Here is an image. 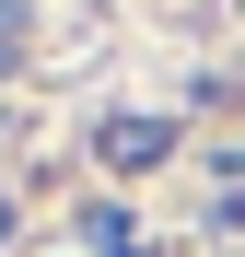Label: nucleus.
Listing matches in <instances>:
<instances>
[{"instance_id":"f257e3e1","label":"nucleus","mask_w":245,"mask_h":257,"mask_svg":"<svg viewBox=\"0 0 245 257\" xmlns=\"http://www.w3.org/2000/svg\"><path fill=\"white\" fill-rule=\"evenodd\" d=\"M117 176H140V164H163L175 152V117H105V141H94Z\"/></svg>"}]
</instances>
